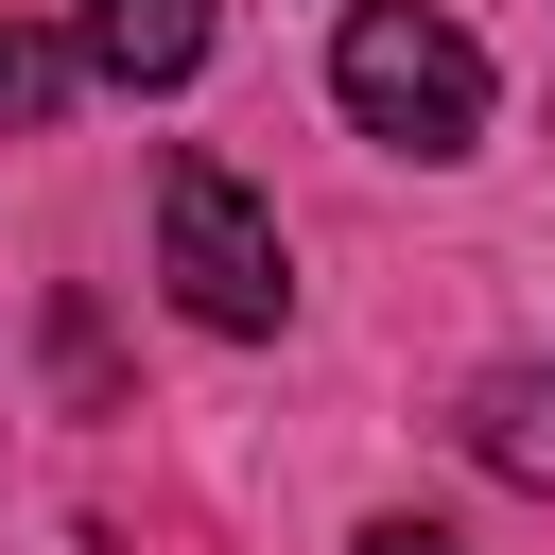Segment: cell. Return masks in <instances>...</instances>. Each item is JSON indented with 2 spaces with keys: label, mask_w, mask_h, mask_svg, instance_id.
Here are the masks:
<instances>
[{
  "label": "cell",
  "mask_w": 555,
  "mask_h": 555,
  "mask_svg": "<svg viewBox=\"0 0 555 555\" xmlns=\"http://www.w3.org/2000/svg\"><path fill=\"white\" fill-rule=\"evenodd\" d=\"M330 87H347V121L399 139V156H468V139H486V52H468L434 0H347Z\"/></svg>",
  "instance_id": "cell-1"
},
{
  "label": "cell",
  "mask_w": 555,
  "mask_h": 555,
  "mask_svg": "<svg viewBox=\"0 0 555 555\" xmlns=\"http://www.w3.org/2000/svg\"><path fill=\"white\" fill-rule=\"evenodd\" d=\"M156 260H173V312L225 330V347H260L295 312V260H278V225L225 156H156Z\"/></svg>",
  "instance_id": "cell-2"
},
{
  "label": "cell",
  "mask_w": 555,
  "mask_h": 555,
  "mask_svg": "<svg viewBox=\"0 0 555 555\" xmlns=\"http://www.w3.org/2000/svg\"><path fill=\"white\" fill-rule=\"evenodd\" d=\"M87 69L104 87H191L208 69V0H87Z\"/></svg>",
  "instance_id": "cell-3"
},
{
  "label": "cell",
  "mask_w": 555,
  "mask_h": 555,
  "mask_svg": "<svg viewBox=\"0 0 555 555\" xmlns=\"http://www.w3.org/2000/svg\"><path fill=\"white\" fill-rule=\"evenodd\" d=\"M468 451L503 486H555V364H486L468 382Z\"/></svg>",
  "instance_id": "cell-4"
},
{
  "label": "cell",
  "mask_w": 555,
  "mask_h": 555,
  "mask_svg": "<svg viewBox=\"0 0 555 555\" xmlns=\"http://www.w3.org/2000/svg\"><path fill=\"white\" fill-rule=\"evenodd\" d=\"M52 104H69V52H52V35H17V17H0V121H17V139H35V121H52Z\"/></svg>",
  "instance_id": "cell-5"
},
{
  "label": "cell",
  "mask_w": 555,
  "mask_h": 555,
  "mask_svg": "<svg viewBox=\"0 0 555 555\" xmlns=\"http://www.w3.org/2000/svg\"><path fill=\"white\" fill-rule=\"evenodd\" d=\"M364 555H468V538H434V520H364Z\"/></svg>",
  "instance_id": "cell-6"
}]
</instances>
